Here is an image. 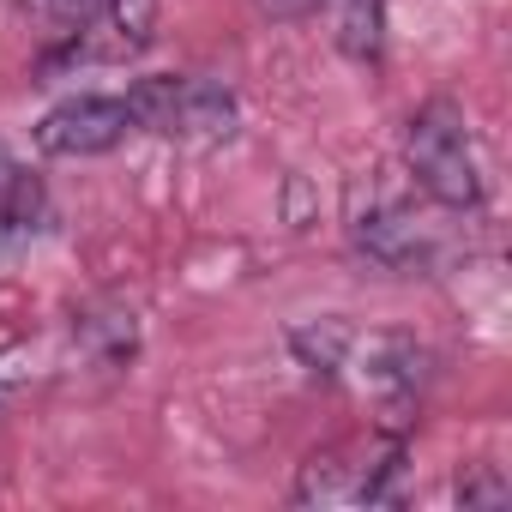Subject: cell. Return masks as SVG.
<instances>
[{
	"label": "cell",
	"mask_w": 512,
	"mask_h": 512,
	"mask_svg": "<svg viewBox=\"0 0 512 512\" xmlns=\"http://www.w3.org/2000/svg\"><path fill=\"white\" fill-rule=\"evenodd\" d=\"M127 115H133V127L175 139V145H223L241 121V103L223 79L157 73V79H139L127 91Z\"/></svg>",
	"instance_id": "cell-1"
},
{
	"label": "cell",
	"mask_w": 512,
	"mask_h": 512,
	"mask_svg": "<svg viewBox=\"0 0 512 512\" xmlns=\"http://www.w3.org/2000/svg\"><path fill=\"white\" fill-rule=\"evenodd\" d=\"M404 163L428 199L446 211H476L482 205V163L470 145V127L452 103H422L404 127Z\"/></svg>",
	"instance_id": "cell-2"
},
{
	"label": "cell",
	"mask_w": 512,
	"mask_h": 512,
	"mask_svg": "<svg viewBox=\"0 0 512 512\" xmlns=\"http://www.w3.org/2000/svg\"><path fill=\"white\" fill-rule=\"evenodd\" d=\"M350 241H356L362 260H374L386 272H404V278L428 272L434 253H440L434 247V229L404 199H392L380 187H356L350 193Z\"/></svg>",
	"instance_id": "cell-3"
},
{
	"label": "cell",
	"mask_w": 512,
	"mask_h": 512,
	"mask_svg": "<svg viewBox=\"0 0 512 512\" xmlns=\"http://www.w3.org/2000/svg\"><path fill=\"white\" fill-rule=\"evenodd\" d=\"M428 350L410 332H350L338 380H356L374 398H416V386L428 380Z\"/></svg>",
	"instance_id": "cell-4"
},
{
	"label": "cell",
	"mask_w": 512,
	"mask_h": 512,
	"mask_svg": "<svg viewBox=\"0 0 512 512\" xmlns=\"http://www.w3.org/2000/svg\"><path fill=\"white\" fill-rule=\"evenodd\" d=\"M133 133L127 97H67L37 121V151L43 157H103Z\"/></svg>",
	"instance_id": "cell-5"
},
{
	"label": "cell",
	"mask_w": 512,
	"mask_h": 512,
	"mask_svg": "<svg viewBox=\"0 0 512 512\" xmlns=\"http://www.w3.org/2000/svg\"><path fill=\"white\" fill-rule=\"evenodd\" d=\"M362 470H368V446H326L302 464L290 500L296 506H362Z\"/></svg>",
	"instance_id": "cell-6"
},
{
	"label": "cell",
	"mask_w": 512,
	"mask_h": 512,
	"mask_svg": "<svg viewBox=\"0 0 512 512\" xmlns=\"http://www.w3.org/2000/svg\"><path fill=\"white\" fill-rule=\"evenodd\" d=\"M37 217H43V187L0 139V229H31Z\"/></svg>",
	"instance_id": "cell-7"
},
{
	"label": "cell",
	"mask_w": 512,
	"mask_h": 512,
	"mask_svg": "<svg viewBox=\"0 0 512 512\" xmlns=\"http://www.w3.org/2000/svg\"><path fill=\"white\" fill-rule=\"evenodd\" d=\"M350 332H356V326H344V320H302V326L290 332V350H296V362H302L308 374L338 380V362H344Z\"/></svg>",
	"instance_id": "cell-8"
},
{
	"label": "cell",
	"mask_w": 512,
	"mask_h": 512,
	"mask_svg": "<svg viewBox=\"0 0 512 512\" xmlns=\"http://www.w3.org/2000/svg\"><path fill=\"white\" fill-rule=\"evenodd\" d=\"M338 49L350 61H380V49H386V0H344Z\"/></svg>",
	"instance_id": "cell-9"
},
{
	"label": "cell",
	"mask_w": 512,
	"mask_h": 512,
	"mask_svg": "<svg viewBox=\"0 0 512 512\" xmlns=\"http://www.w3.org/2000/svg\"><path fill=\"white\" fill-rule=\"evenodd\" d=\"M79 332H85V344H91V356H97L103 368H115V362H127V356L139 350V326H133V314H121V308L85 314Z\"/></svg>",
	"instance_id": "cell-10"
},
{
	"label": "cell",
	"mask_w": 512,
	"mask_h": 512,
	"mask_svg": "<svg viewBox=\"0 0 512 512\" xmlns=\"http://www.w3.org/2000/svg\"><path fill=\"white\" fill-rule=\"evenodd\" d=\"M452 500H458L464 512H476V506H506V500H512V482H506L500 464H464L458 482H452Z\"/></svg>",
	"instance_id": "cell-11"
},
{
	"label": "cell",
	"mask_w": 512,
	"mask_h": 512,
	"mask_svg": "<svg viewBox=\"0 0 512 512\" xmlns=\"http://www.w3.org/2000/svg\"><path fill=\"white\" fill-rule=\"evenodd\" d=\"M31 7L49 19V25H85V19H97L109 0H31Z\"/></svg>",
	"instance_id": "cell-12"
},
{
	"label": "cell",
	"mask_w": 512,
	"mask_h": 512,
	"mask_svg": "<svg viewBox=\"0 0 512 512\" xmlns=\"http://www.w3.org/2000/svg\"><path fill=\"white\" fill-rule=\"evenodd\" d=\"M260 7V19H308V13H320V0H253Z\"/></svg>",
	"instance_id": "cell-13"
}]
</instances>
